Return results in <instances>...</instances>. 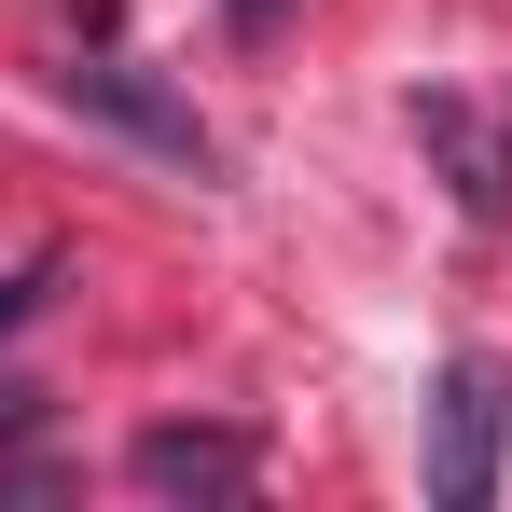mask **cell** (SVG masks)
<instances>
[{
  "instance_id": "obj_4",
  "label": "cell",
  "mask_w": 512,
  "mask_h": 512,
  "mask_svg": "<svg viewBox=\"0 0 512 512\" xmlns=\"http://www.w3.org/2000/svg\"><path fill=\"white\" fill-rule=\"evenodd\" d=\"M416 139L443 153V180H457V208H471V222H512V153H499V125H485L471 97L429 84V97H416Z\"/></svg>"
},
{
  "instance_id": "obj_3",
  "label": "cell",
  "mask_w": 512,
  "mask_h": 512,
  "mask_svg": "<svg viewBox=\"0 0 512 512\" xmlns=\"http://www.w3.org/2000/svg\"><path fill=\"white\" fill-rule=\"evenodd\" d=\"M125 471H139L153 499H250L263 443H250V429H208V416H153L139 443H125Z\"/></svg>"
},
{
  "instance_id": "obj_5",
  "label": "cell",
  "mask_w": 512,
  "mask_h": 512,
  "mask_svg": "<svg viewBox=\"0 0 512 512\" xmlns=\"http://www.w3.org/2000/svg\"><path fill=\"white\" fill-rule=\"evenodd\" d=\"M42 291H56V263L28 250V263H14V277H0V333H28V319H42Z\"/></svg>"
},
{
  "instance_id": "obj_6",
  "label": "cell",
  "mask_w": 512,
  "mask_h": 512,
  "mask_svg": "<svg viewBox=\"0 0 512 512\" xmlns=\"http://www.w3.org/2000/svg\"><path fill=\"white\" fill-rule=\"evenodd\" d=\"M28 416H42V388H14V374H0V443H14Z\"/></svg>"
},
{
  "instance_id": "obj_2",
  "label": "cell",
  "mask_w": 512,
  "mask_h": 512,
  "mask_svg": "<svg viewBox=\"0 0 512 512\" xmlns=\"http://www.w3.org/2000/svg\"><path fill=\"white\" fill-rule=\"evenodd\" d=\"M56 97H70L84 125H111V139H139L153 167H194V180L222 167V139L194 125V97H167L139 56H70V70H56Z\"/></svg>"
},
{
  "instance_id": "obj_1",
  "label": "cell",
  "mask_w": 512,
  "mask_h": 512,
  "mask_svg": "<svg viewBox=\"0 0 512 512\" xmlns=\"http://www.w3.org/2000/svg\"><path fill=\"white\" fill-rule=\"evenodd\" d=\"M499 443H512V374L471 346V360H443V402H429V499L485 512L499 499Z\"/></svg>"
},
{
  "instance_id": "obj_7",
  "label": "cell",
  "mask_w": 512,
  "mask_h": 512,
  "mask_svg": "<svg viewBox=\"0 0 512 512\" xmlns=\"http://www.w3.org/2000/svg\"><path fill=\"white\" fill-rule=\"evenodd\" d=\"M263 28H277V0H236V42H263Z\"/></svg>"
}]
</instances>
